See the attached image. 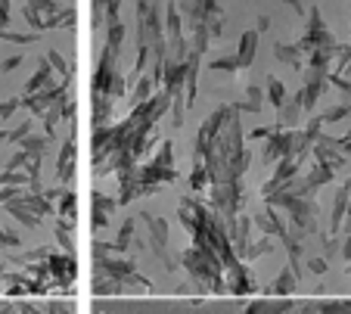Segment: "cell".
I'll return each mask as SVG.
<instances>
[{
	"label": "cell",
	"instance_id": "obj_1",
	"mask_svg": "<svg viewBox=\"0 0 351 314\" xmlns=\"http://www.w3.org/2000/svg\"><path fill=\"white\" fill-rule=\"evenodd\" d=\"M180 265L186 267V274L193 277V283H199L202 293H224V267L212 252H199V249H184Z\"/></svg>",
	"mask_w": 351,
	"mask_h": 314
},
{
	"label": "cell",
	"instance_id": "obj_2",
	"mask_svg": "<svg viewBox=\"0 0 351 314\" xmlns=\"http://www.w3.org/2000/svg\"><path fill=\"white\" fill-rule=\"evenodd\" d=\"M128 87H131V84H128V78L121 75L119 60H112V56H99L97 75H93V94L115 100V97H125L128 94Z\"/></svg>",
	"mask_w": 351,
	"mask_h": 314
},
{
	"label": "cell",
	"instance_id": "obj_3",
	"mask_svg": "<svg viewBox=\"0 0 351 314\" xmlns=\"http://www.w3.org/2000/svg\"><path fill=\"white\" fill-rule=\"evenodd\" d=\"M332 44H336V40H332V34H330V28H326L324 16H320V10L311 7L308 28H305V34L298 38L295 47L302 50V56H308V53H314V50H320V47H332Z\"/></svg>",
	"mask_w": 351,
	"mask_h": 314
},
{
	"label": "cell",
	"instance_id": "obj_4",
	"mask_svg": "<svg viewBox=\"0 0 351 314\" xmlns=\"http://www.w3.org/2000/svg\"><path fill=\"white\" fill-rule=\"evenodd\" d=\"M140 221L149 228V246H153V252L165 261L168 271H174L178 261H174L171 252H168V224H165V218H156L153 212H140Z\"/></svg>",
	"mask_w": 351,
	"mask_h": 314
},
{
	"label": "cell",
	"instance_id": "obj_5",
	"mask_svg": "<svg viewBox=\"0 0 351 314\" xmlns=\"http://www.w3.org/2000/svg\"><path fill=\"white\" fill-rule=\"evenodd\" d=\"M227 115H230V106H218L206 121H202V128H199V134H196V159L206 153V149H212V143L218 141V134H221V128H224Z\"/></svg>",
	"mask_w": 351,
	"mask_h": 314
},
{
	"label": "cell",
	"instance_id": "obj_6",
	"mask_svg": "<svg viewBox=\"0 0 351 314\" xmlns=\"http://www.w3.org/2000/svg\"><path fill=\"white\" fill-rule=\"evenodd\" d=\"M255 289H258V283H255V274L243 265V261L224 267V293H230V295H249V293H255Z\"/></svg>",
	"mask_w": 351,
	"mask_h": 314
},
{
	"label": "cell",
	"instance_id": "obj_7",
	"mask_svg": "<svg viewBox=\"0 0 351 314\" xmlns=\"http://www.w3.org/2000/svg\"><path fill=\"white\" fill-rule=\"evenodd\" d=\"M326 75L324 72H314V69H308L305 72V84L298 87V103H302V112H311L314 106H317V100L324 97V90H326Z\"/></svg>",
	"mask_w": 351,
	"mask_h": 314
},
{
	"label": "cell",
	"instance_id": "obj_8",
	"mask_svg": "<svg viewBox=\"0 0 351 314\" xmlns=\"http://www.w3.org/2000/svg\"><path fill=\"white\" fill-rule=\"evenodd\" d=\"M280 159H292V131H277L265 141V153H261V162L265 165H274Z\"/></svg>",
	"mask_w": 351,
	"mask_h": 314
},
{
	"label": "cell",
	"instance_id": "obj_9",
	"mask_svg": "<svg viewBox=\"0 0 351 314\" xmlns=\"http://www.w3.org/2000/svg\"><path fill=\"white\" fill-rule=\"evenodd\" d=\"M311 149H314V159H317L324 168H330L332 174H336L339 168H342L345 162H348L342 153H339V147H336V137H326V134H320L317 141H314V147H311Z\"/></svg>",
	"mask_w": 351,
	"mask_h": 314
},
{
	"label": "cell",
	"instance_id": "obj_10",
	"mask_svg": "<svg viewBox=\"0 0 351 314\" xmlns=\"http://www.w3.org/2000/svg\"><path fill=\"white\" fill-rule=\"evenodd\" d=\"M178 218H180V224H184L186 230H196L202 221L208 218V206H202L199 200H190V196H184L180 200V206H178Z\"/></svg>",
	"mask_w": 351,
	"mask_h": 314
},
{
	"label": "cell",
	"instance_id": "obj_11",
	"mask_svg": "<svg viewBox=\"0 0 351 314\" xmlns=\"http://www.w3.org/2000/svg\"><path fill=\"white\" fill-rule=\"evenodd\" d=\"M252 228H258L261 237H283L286 230H289V228H286V221L280 218V212H277V208H271V206L261 208V212L255 215V218H252Z\"/></svg>",
	"mask_w": 351,
	"mask_h": 314
},
{
	"label": "cell",
	"instance_id": "obj_12",
	"mask_svg": "<svg viewBox=\"0 0 351 314\" xmlns=\"http://www.w3.org/2000/svg\"><path fill=\"white\" fill-rule=\"evenodd\" d=\"M47 274L56 283H72L75 274H78V265H75L72 255H50L47 258Z\"/></svg>",
	"mask_w": 351,
	"mask_h": 314
},
{
	"label": "cell",
	"instance_id": "obj_13",
	"mask_svg": "<svg viewBox=\"0 0 351 314\" xmlns=\"http://www.w3.org/2000/svg\"><path fill=\"white\" fill-rule=\"evenodd\" d=\"M255 53H258V32H243L239 34V44H237V66L239 69H249L255 60Z\"/></svg>",
	"mask_w": 351,
	"mask_h": 314
},
{
	"label": "cell",
	"instance_id": "obj_14",
	"mask_svg": "<svg viewBox=\"0 0 351 314\" xmlns=\"http://www.w3.org/2000/svg\"><path fill=\"white\" fill-rule=\"evenodd\" d=\"M292 308L289 299H274V295H261V299L249 302L243 314H286Z\"/></svg>",
	"mask_w": 351,
	"mask_h": 314
},
{
	"label": "cell",
	"instance_id": "obj_15",
	"mask_svg": "<svg viewBox=\"0 0 351 314\" xmlns=\"http://www.w3.org/2000/svg\"><path fill=\"white\" fill-rule=\"evenodd\" d=\"M119 208V200H112V196L106 193H93V228L103 230L109 224V215Z\"/></svg>",
	"mask_w": 351,
	"mask_h": 314
},
{
	"label": "cell",
	"instance_id": "obj_16",
	"mask_svg": "<svg viewBox=\"0 0 351 314\" xmlns=\"http://www.w3.org/2000/svg\"><path fill=\"white\" fill-rule=\"evenodd\" d=\"M298 119H302V103H298V97H286L283 106H280V119H277V131H292V128L298 125Z\"/></svg>",
	"mask_w": 351,
	"mask_h": 314
},
{
	"label": "cell",
	"instance_id": "obj_17",
	"mask_svg": "<svg viewBox=\"0 0 351 314\" xmlns=\"http://www.w3.org/2000/svg\"><path fill=\"white\" fill-rule=\"evenodd\" d=\"M345 212H348V184H342V187L336 190V196H332L330 234H339V228H342V221H345Z\"/></svg>",
	"mask_w": 351,
	"mask_h": 314
},
{
	"label": "cell",
	"instance_id": "obj_18",
	"mask_svg": "<svg viewBox=\"0 0 351 314\" xmlns=\"http://www.w3.org/2000/svg\"><path fill=\"white\" fill-rule=\"evenodd\" d=\"M295 287H298V277L292 274L289 267H283L277 274V280L271 283V295L274 299H289V293H295Z\"/></svg>",
	"mask_w": 351,
	"mask_h": 314
},
{
	"label": "cell",
	"instance_id": "obj_19",
	"mask_svg": "<svg viewBox=\"0 0 351 314\" xmlns=\"http://www.w3.org/2000/svg\"><path fill=\"white\" fill-rule=\"evenodd\" d=\"M261 103H265V94H261V84L252 81V84L245 87V97L237 103V112H258Z\"/></svg>",
	"mask_w": 351,
	"mask_h": 314
},
{
	"label": "cell",
	"instance_id": "obj_20",
	"mask_svg": "<svg viewBox=\"0 0 351 314\" xmlns=\"http://www.w3.org/2000/svg\"><path fill=\"white\" fill-rule=\"evenodd\" d=\"M274 56L289 69H302V50L295 44H274Z\"/></svg>",
	"mask_w": 351,
	"mask_h": 314
},
{
	"label": "cell",
	"instance_id": "obj_21",
	"mask_svg": "<svg viewBox=\"0 0 351 314\" xmlns=\"http://www.w3.org/2000/svg\"><path fill=\"white\" fill-rule=\"evenodd\" d=\"M134 228H137V218H128L119 230V240L109 243V252H128L131 243H134Z\"/></svg>",
	"mask_w": 351,
	"mask_h": 314
},
{
	"label": "cell",
	"instance_id": "obj_22",
	"mask_svg": "<svg viewBox=\"0 0 351 314\" xmlns=\"http://www.w3.org/2000/svg\"><path fill=\"white\" fill-rule=\"evenodd\" d=\"M330 178H332V171H330V168H324V165H320V162H314V168H311V171H308L305 174V184H308V193H317V190L320 187H324V184L326 181H330Z\"/></svg>",
	"mask_w": 351,
	"mask_h": 314
},
{
	"label": "cell",
	"instance_id": "obj_23",
	"mask_svg": "<svg viewBox=\"0 0 351 314\" xmlns=\"http://www.w3.org/2000/svg\"><path fill=\"white\" fill-rule=\"evenodd\" d=\"M56 171H60L62 181H72V174H75V141H69L66 149L60 153V165H56Z\"/></svg>",
	"mask_w": 351,
	"mask_h": 314
},
{
	"label": "cell",
	"instance_id": "obj_24",
	"mask_svg": "<svg viewBox=\"0 0 351 314\" xmlns=\"http://www.w3.org/2000/svg\"><path fill=\"white\" fill-rule=\"evenodd\" d=\"M156 94V84H153V78L146 75V78H137L134 81V94H131V106H140V103H146L149 97Z\"/></svg>",
	"mask_w": 351,
	"mask_h": 314
},
{
	"label": "cell",
	"instance_id": "obj_25",
	"mask_svg": "<svg viewBox=\"0 0 351 314\" xmlns=\"http://www.w3.org/2000/svg\"><path fill=\"white\" fill-rule=\"evenodd\" d=\"M109 112H112V100H109V97H99V94H93V121H97L99 128L106 125Z\"/></svg>",
	"mask_w": 351,
	"mask_h": 314
},
{
	"label": "cell",
	"instance_id": "obj_26",
	"mask_svg": "<svg viewBox=\"0 0 351 314\" xmlns=\"http://www.w3.org/2000/svg\"><path fill=\"white\" fill-rule=\"evenodd\" d=\"M153 165L174 168V143L171 141H162L159 143V149H156V156H153Z\"/></svg>",
	"mask_w": 351,
	"mask_h": 314
},
{
	"label": "cell",
	"instance_id": "obj_27",
	"mask_svg": "<svg viewBox=\"0 0 351 314\" xmlns=\"http://www.w3.org/2000/svg\"><path fill=\"white\" fill-rule=\"evenodd\" d=\"M93 293H97V295H119V293H121V283L112 280V277H106V274H97Z\"/></svg>",
	"mask_w": 351,
	"mask_h": 314
},
{
	"label": "cell",
	"instance_id": "obj_28",
	"mask_svg": "<svg viewBox=\"0 0 351 314\" xmlns=\"http://www.w3.org/2000/svg\"><path fill=\"white\" fill-rule=\"evenodd\" d=\"M267 100H271L277 109L283 106V100H286V84L280 78H274V75L267 78Z\"/></svg>",
	"mask_w": 351,
	"mask_h": 314
},
{
	"label": "cell",
	"instance_id": "obj_29",
	"mask_svg": "<svg viewBox=\"0 0 351 314\" xmlns=\"http://www.w3.org/2000/svg\"><path fill=\"white\" fill-rule=\"evenodd\" d=\"M47 81H50V62H40V69L34 72V78L28 81V94H40L47 87Z\"/></svg>",
	"mask_w": 351,
	"mask_h": 314
},
{
	"label": "cell",
	"instance_id": "obj_30",
	"mask_svg": "<svg viewBox=\"0 0 351 314\" xmlns=\"http://www.w3.org/2000/svg\"><path fill=\"white\" fill-rule=\"evenodd\" d=\"M320 314H351V299H330V302H317Z\"/></svg>",
	"mask_w": 351,
	"mask_h": 314
},
{
	"label": "cell",
	"instance_id": "obj_31",
	"mask_svg": "<svg viewBox=\"0 0 351 314\" xmlns=\"http://www.w3.org/2000/svg\"><path fill=\"white\" fill-rule=\"evenodd\" d=\"M168 109H171V125L174 128L184 125V119H186V100H184V94H174L171 97V106H168Z\"/></svg>",
	"mask_w": 351,
	"mask_h": 314
},
{
	"label": "cell",
	"instance_id": "obj_32",
	"mask_svg": "<svg viewBox=\"0 0 351 314\" xmlns=\"http://www.w3.org/2000/svg\"><path fill=\"white\" fill-rule=\"evenodd\" d=\"M351 115V106H330L326 109V112H320V121H324V125H332V121H342V119H348Z\"/></svg>",
	"mask_w": 351,
	"mask_h": 314
},
{
	"label": "cell",
	"instance_id": "obj_33",
	"mask_svg": "<svg viewBox=\"0 0 351 314\" xmlns=\"http://www.w3.org/2000/svg\"><path fill=\"white\" fill-rule=\"evenodd\" d=\"M190 187L193 190H206L208 187V174H206V168H202V162L196 159V165H193V171H190Z\"/></svg>",
	"mask_w": 351,
	"mask_h": 314
},
{
	"label": "cell",
	"instance_id": "obj_34",
	"mask_svg": "<svg viewBox=\"0 0 351 314\" xmlns=\"http://www.w3.org/2000/svg\"><path fill=\"white\" fill-rule=\"evenodd\" d=\"M208 69L212 72H239V66H237V56H218V60H212L208 62Z\"/></svg>",
	"mask_w": 351,
	"mask_h": 314
},
{
	"label": "cell",
	"instance_id": "obj_35",
	"mask_svg": "<svg viewBox=\"0 0 351 314\" xmlns=\"http://www.w3.org/2000/svg\"><path fill=\"white\" fill-rule=\"evenodd\" d=\"M320 128H324V121H320V115H311V121H308V125L302 128V134H305V137H308V143H311V147H314V141H317V137H320Z\"/></svg>",
	"mask_w": 351,
	"mask_h": 314
},
{
	"label": "cell",
	"instance_id": "obj_36",
	"mask_svg": "<svg viewBox=\"0 0 351 314\" xmlns=\"http://www.w3.org/2000/svg\"><path fill=\"white\" fill-rule=\"evenodd\" d=\"M271 249H274L271 237H261V240H258V243H252V246H249V252H245V258H258V255L271 252Z\"/></svg>",
	"mask_w": 351,
	"mask_h": 314
},
{
	"label": "cell",
	"instance_id": "obj_37",
	"mask_svg": "<svg viewBox=\"0 0 351 314\" xmlns=\"http://www.w3.org/2000/svg\"><path fill=\"white\" fill-rule=\"evenodd\" d=\"M119 10H121V0H103V16H106L109 25H115L119 19Z\"/></svg>",
	"mask_w": 351,
	"mask_h": 314
},
{
	"label": "cell",
	"instance_id": "obj_38",
	"mask_svg": "<svg viewBox=\"0 0 351 314\" xmlns=\"http://www.w3.org/2000/svg\"><path fill=\"white\" fill-rule=\"evenodd\" d=\"M326 84H336V90H342V94L351 100V81L345 78V75H326Z\"/></svg>",
	"mask_w": 351,
	"mask_h": 314
},
{
	"label": "cell",
	"instance_id": "obj_39",
	"mask_svg": "<svg viewBox=\"0 0 351 314\" xmlns=\"http://www.w3.org/2000/svg\"><path fill=\"white\" fill-rule=\"evenodd\" d=\"M60 212L66 215V221H69V224H72V221H75V193H62Z\"/></svg>",
	"mask_w": 351,
	"mask_h": 314
},
{
	"label": "cell",
	"instance_id": "obj_40",
	"mask_svg": "<svg viewBox=\"0 0 351 314\" xmlns=\"http://www.w3.org/2000/svg\"><path fill=\"white\" fill-rule=\"evenodd\" d=\"M326 258H317V255H311V258H308V271H311V274H326Z\"/></svg>",
	"mask_w": 351,
	"mask_h": 314
},
{
	"label": "cell",
	"instance_id": "obj_41",
	"mask_svg": "<svg viewBox=\"0 0 351 314\" xmlns=\"http://www.w3.org/2000/svg\"><path fill=\"white\" fill-rule=\"evenodd\" d=\"M271 134H274V125H271V128L258 125V128H255L252 134H249V141H267V137H271Z\"/></svg>",
	"mask_w": 351,
	"mask_h": 314
},
{
	"label": "cell",
	"instance_id": "obj_42",
	"mask_svg": "<svg viewBox=\"0 0 351 314\" xmlns=\"http://www.w3.org/2000/svg\"><path fill=\"white\" fill-rule=\"evenodd\" d=\"M44 314H75V311H72V305H62V302H50Z\"/></svg>",
	"mask_w": 351,
	"mask_h": 314
},
{
	"label": "cell",
	"instance_id": "obj_43",
	"mask_svg": "<svg viewBox=\"0 0 351 314\" xmlns=\"http://www.w3.org/2000/svg\"><path fill=\"white\" fill-rule=\"evenodd\" d=\"M336 147H339V153H342V156H351V131L345 134V137H339Z\"/></svg>",
	"mask_w": 351,
	"mask_h": 314
},
{
	"label": "cell",
	"instance_id": "obj_44",
	"mask_svg": "<svg viewBox=\"0 0 351 314\" xmlns=\"http://www.w3.org/2000/svg\"><path fill=\"white\" fill-rule=\"evenodd\" d=\"M47 60H50V66H53V69H60V72H66V60H62V56L56 53V50H50V56H47Z\"/></svg>",
	"mask_w": 351,
	"mask_h": 314
},
{
	"label": "cell",
	"instance_id": "obj_45",
	"mask_svg": "<svg viewBox=\"0 0 351 314\" xmlns=\"http://www.w3.org/2000/svg\"><path fill=\"white\" fill-rule=\"evenodd\" d=\"M342 258L351 261V228H348V234H345V243H342Z\"/></svg>",
	"mask_w": 351,
	"mask_h": 314
},
{
	"label": "cell",
	"instance_id": "obj_46",
	"mask_svg": "<svg viewBox=\"0 0 351 314\" xmlns=\"http://www.w3.org/2000/svg\"><path fill=\"white\" fill-rule=\"evenodd\" d=\"M302 314H320V308H317V302H302Z\"/></svg>",
	"mask_w": 351,
	"mask_h": 314
},
{
	"label": "cell",
	"instance_id": "obj_47",
	"mask_svg": "<svg viewBox=\"0 0 351 314\" xmlns=\"http://www.w3.org/2000/svg\"><path fill=\"white\" fill-rule=\"evenodd\" d=\"M267 28H271V16H258V28H255V32H267Z\"/></svg>",
	"mask_w": 351,
	"mask_h": 314
},
{
	"label": "cell",
	"instance_id": "obj_48",
	"mask_svg": "<svg viewBox=\"0 0 351 314\" xmlns=\"http://www.w3.org/2000/svg\"><path fill=\"white\" fill-rule=\"evenodd\" d=\"M283 3L289 10H295V13H305V10H302V0H283Z\"/></svg>",
	"mask_w": 351,
	"mask_h": 314
},
{
	"label": "cell",
	"instance_id": "obj_49",
	"mask_svg": "<svg viewBox=\"0 0 351 314\" xmlns=\"http://www.w3.org/2000/svg\"><path fill=\"white\" fill-rule=\"evenodd\" d=\"M345 184H348V212H345V218L351 221V178H348V181H345Z\"/></svg>",
	"mask_w": 351,
	"mask_h": 314
},
{
	"label": "cell",
	"instance_id": "obj_50",
	"mask_svg": "<svg viewBox=\"0 0 351 314\" xmlns=\"http://www.w3.org/2000/svg\"><path fill=\"white\" fill-rule=\"evenodd\" d=\"M22 314H40L34 305H22Z\"/></svg>",
	"mask_w": 351,
	"mask_h": 314
}]
</instances>
